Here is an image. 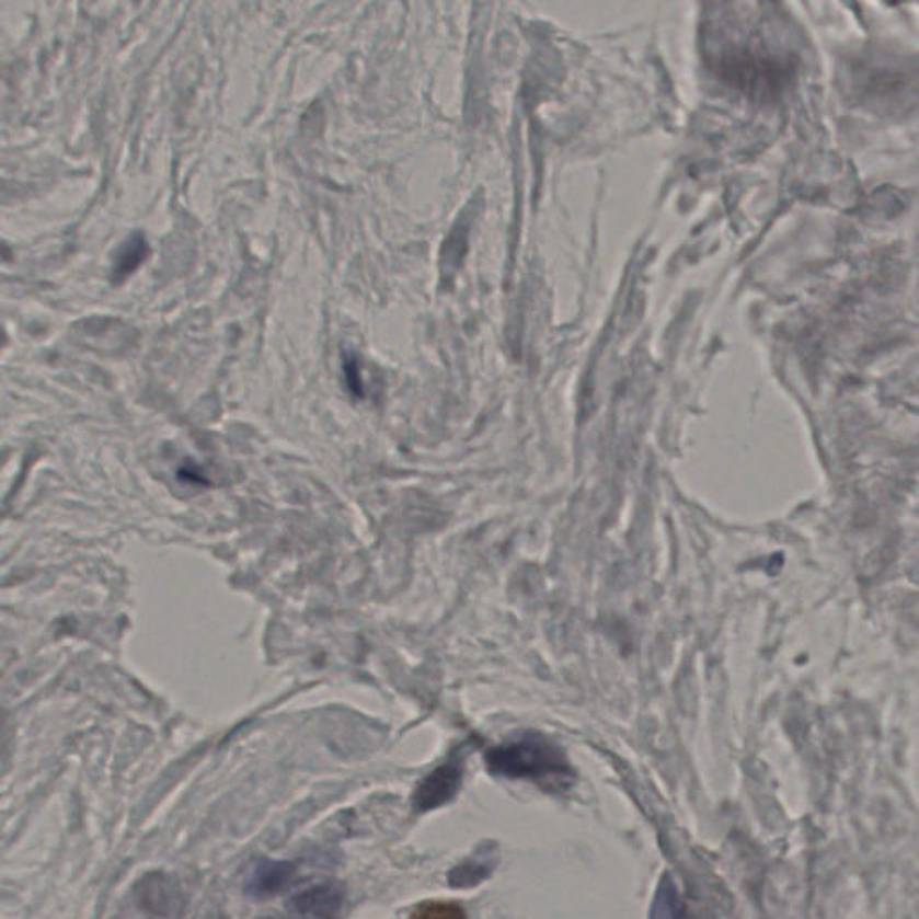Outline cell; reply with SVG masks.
Returning a JSON list of instances; mask_svg holds the SVG:
<instances>
[{"instance_id": "6da1fadb", "label": "cell", "mask_w": 919, "mask_h": 919, "mask_svg": "<svg viewBox=\"0 0 919 919\" xmlns=\"http://www.w3.org/2000/svg\"><path fill=\"white\" fill-rule=\"evenodd\" d=\"M492 774L508 780H562L572 778V766L561 747L539 733H522L485 755Z\"/></svg>"}, {"instance_id": "7a4b0ae2", "label": "cell", "mask_w": 919, "mask_h": 919, "mask_svg": "<svg viewBox=\"0 0 919 919\" xmlns=\"http://www.w3.org/2000/svg\"><path fill=\"white\" fill-rule=\"evenodd\" d=\"M462 761H446L421 780L412 795L413 811L426 814L451 803L462 789Z\"/></svg>"}, {"instance_id": "3957f363", "label": "cell", "mask_w": 919, "mask_h": 919, "mask_svg": "<svg viewBox=\"0 0 919 919\" xmlns=\"http://www.w3.org/2000/svg\"><path fill=\"white\" fill-rule=\"evenodd\" d=\"M345 891L336 884H319L300 891L288 901L291 915L299 919H340Z\"/></svg>"}, {"instance_id": "277c9868", "label": "cell", "mask_w": 919, "mask_h": 919, "mask_svg": "<svg viewBox=\"0 0 919 919\" xmlns=\"http://www.w3.org/2000/svg\"><path fill=\"white\" fill-rule=\"evenodd\" d=\"M297 873V864L289 860H261L246 880V895L255 899L274 898L286 889Z\"/></svg>"}, {"instance_id": "5b68a950", "label": "cell", "mask_w": 919, "mask_h": 919, "mask_svg": "<svg viewBox=\"0 0 919 919\" xmlns=\"http://www.w3.org/2000/svg\"><path fill=\"white\" fill-rule=\"evenodd\" d=\"M497 865L496 845L485 842L469 859L455 865L448 875L452 889H472L491 878Z\"/></svg>"}, {"instance_id": "8992f818", "label": "cell", "mask_w": 919, "mask_h": 919, "mask_svg": "<svg viewBox=\"0 0 919 919\" xmlns=\"http://www.w3.org/2000/svg\"><path fill=\"white\" fill-rule=\"evenodd\" d=\"M150 255V244L142 232H134L119 244L112 261V283L123 284L137 272Z\"/></svg>"}, {"instance_id": "52a82bcc", "label": "cell", "mask_w": 919, "mask_h": 919, "mask_svg": "<svg viewBox=\"0 0 919 919\" xmlns=\"http://www.w3.org/2000/svg\"><path fill=\"white\" fill-rule=\"evenodd\" d=\"M407 919H468L462 905L455 901H424L410 912Z\"/></svg>"}, {"instance_id": "ba28073f", "label": "cell", "mask_w": 919, "mask_h": 919, "mask_svg": "<svg viewBox=\"0 0 919 919\" xmlns=\"http://www.w3.org/2000/svg\"><path fill=\"white\" fill-rule=\"evenodd\" d=\"M345 374H347V383L351 387V392L364 395V376H361V370H359L358 364L354 359H348L347 365H345Z\"/></svg>"}, {"instance_id": "9c48e42d", "label": "cell", "mask_w": 919, "mask_h": 919, "mask_svg": "<svg viewBox=\"0 0 919 919\" xmlns=\"http://www.w3.org/2000/svg\"><path fill=\"white\" fill-rule=\"evenodd\" d=\"M259 919H274V918H259Z\"/></svg>"}]
</instances>
